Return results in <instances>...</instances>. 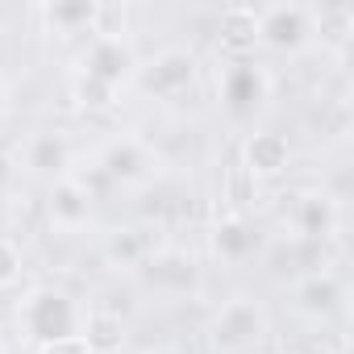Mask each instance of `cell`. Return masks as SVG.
I'll list each match as a JSON object with an SVG mask.
<instances>
[{
  "label": "cell",
  "mask_w": 354,
  "mask_h": 354,
  "mask_svg": "<svg viewBox=\"0 0 354 354\" xmlns=\"http://www.w3.org/2000/svg\"><path fill=\"white\" fill-rule=\"evenodd\" d=\"M17 321L26 329V337L34 346H59V342H71L80 337V308L67 292L59 288H34L21 308H17Z\"/></svg>",
  "instance_id": "6da1fadb"
},
{
  "label": "cell",
  "mask_w": 354,
  "mask_h": 354,
  "mask_svg": "<svg viewBox=\"0 0 354 354\" xmlns=\"http://www.w3.org/2000/svg\"><path fill=\"white\" fill-rule=\"evenodd\" d=\"M217 92H221V104L234 117H254L271 96V80L250 59H230L225 71L217 75Z\"/></svg>",
  "instance_id": "7a4b0ae2"
},
{
  "label": "cell",
  "mask_w": 354,
  "mask_h": 354,
  "mask_svg": "<svg viewBox=\"0 0 354 354\" xmlns=\"http://www.w3.org/2000/svg\"><path fill=\"white\" fill-rule=\"evenodd\" d=\"M263 329H267L263 308H259L254 300L238 296V300H230V304L217 313V321H213V329H209V342H213V350H221V354H238V350H250V346L263 337Z\"/></svg>",
  "instance_id": "3957f363"
},
{
  "label": "cell",
  "mask_w": 354,
  "mask_h": 354,
  "mask_svg": "<svg viewBox=\"0 0 354 354\" xmlns=\"http://www.w3.org/2000/svg\"><path fill=\"white\" fill-rule=\"evenodd\" d=\"M313 9L304 5H275L259 13V42H267L271 50H300L313 38Z\"/></svg>",
  "instance_id": "277c9868"
},
{
  "label": "cell",
  "mask_w": 354,
  "mask_h": 354,
  "mask_svg": "<svg viewBox=\"0 0 354 354\" xmlns=\"http://www.w3.org/2000/svg\"><path fill=\"white\" fill-rule=\"evenodd\" d=\"M129 67H133V50H129V42L121 34H96L92 46L80 59V75L84 80H96L104 88H117L129 75Z\"/></svg>",
  "instance_id": "5b68a950"
},
{
  "label": "cell",
  "mask_w": 354,
  "mask_h": 354,
  "mask_svg": "<svg viewBox=\"0 0 354 354\" xmlns=\"http://www.w3.org/2000/svg\"><path fill=\"white\" fill-rule=\"evenodd\" d=\"M196 80V59L188 50H162L146 71H142V88L158 100H175L184 96Z\"/></svg>",
  "instance_id": "8992f818"
},
{
  "label": "cell",
  "mask_w": 354,
  "mask_h": 354,
  "mask_svg": "<svg viewBox=\"0 0 354 354\" xmlns=\"http://www.w3.org/2000/svg\"><path fill=\"white\" fill-rule=\"evenodd\" d=\"M142 267H146V279L154 288H162V292H188V288H196V263L184 250H162V254L146 259Z\"/></svg>",
  "instance_id": "52a82bcc"
},
{
  "label": "cell",
  "mask_w": 354,
  "mask_h": 354,
  "mask_svg": "<svg viewBox=\"0 0 354 354\" xmlns=\"http://www.w3.org/2000/svg\"><path fill=\"white\" fill-rule=\"evenodd\" d=\"M50 217H55V225H63V230L88 225V217H92V192H88L80 180H59V184L50 188Z\"/></svg>",
  "instance_id": "ba28073f"
},
{
  "label": "cell",
  "mask_w": 354,
  "mask_h": 354,
  "mask_svg": "<svg viewBox=\"0 0 354 354\" xmlns=\"http://www.w3.org/2000/svg\"><path fill=\"white\" fill-rule=\"evenodd\" d=\"M288 158H292V146H288L283 133H275V129L250 133V142H246V167L254 175H279L288 167Z\"/></svg>",
  "instance_id": "9c48e42d"
},
{
  "label": "cell",
  "mask_w": 354,
  "mask_h": 354,
  "mask_svg": "<svg viewBox=\"0 0 354 354\" xmlns=\"http://www.w3.org/2000/svg\"><path fill=\"white\" fill-rule=\"evenodd\" d=\"M213 250H217L225 263H246V259L259 250V234H254V225H250L246 217H225V221H217V230H213Z\"/></svg>",
  "instance_id": "30bf717a"
},
{
  "label": "cell",
  "mask_w": 354,
  "mask_h": 354,
  "mask_svg": "<svg viewBox=\"0 0 354 354\" xmlns=\"http://www.w3.org/2000/svg\"><path fill=\"white\" fill-rule=\"evenodd\" d=\"M342 296H346V288H342L337 275H329V271H313V275H304V279L296 283V304H300L304 313H313V317L333 313V308L342 304Z\"/></svg>",
  "instance_id": "8fae6325"
},
{
  "label": "cell",
  "mask_w": 354,
  "mask_h": 354,
  "mask_svg": "<svg viewBox=\"0 0 354 354\" xmlns=\"http://www.w3.org/2000/svg\"><path fill=\"white\" fill-rule=\"evenodd\" d=\"M100 171L109 175V180H121V184H133V180H146L150 171V154L138 146V142H113L100 158Z\"/></svg>",
  "instance_id": "7c38bea8"
},
{
  "label": "cell",
  "mask_w": 354,
  "mask_h": 354,
  "mask_svg": "<svg viewBox=\"0 0 354 354\" xmlns=\"http://www.w3.org/2000/svg\"><path fill=\"white\" fill-rule=\"evenodd\" d=\"M217 30H221V46L234 59H246V50H254V42H259V13L234 5V9L221 13V26Z\"/></svg>",
  "instance_id": "4fadbf2b"
},
{
  "label": "cell",
  "mask_w": 354,
  "mask_h": 354,
  "mask_svg": "<svg viewBox=\"0 0 354 354\" xmlns=\"http://www.w3.org/2000/svg\"><path fill=\"white\" fill-rule=\"evenodd\" d=\"M67 158H71V146H67L63 133L42 129V133H34V138L26 142V167L38 171V175H63Z\"/></svg>",
  "instance_id": "5bb4252c"
},
{
  "label": "cell",
  "mask_w": 354,
  "mask_h": 354,
  "mask_svg": "<svg viewBox=\"0 0 354 354\" xmlns=\"http://www.w3.org/2000/svg\"><path fill=\"white\" fill-rule=\"evenodd\" d=\"M333 221H337V213H333V201L329 196H304L300 209H296V238L321 242L333 230Z\"/></svg>",
  "instance_id": "9a60e30c"
},
{
  "label": "cell",
  "mask_w": 354,
  "mask_h": 354,
  "mask_svg": "<svg viewBox=\"0 0 354 354\" xmlns=\"http://www.w3.org/2000/svg\"><path fill=\"white\" fill-rule=\"evenodd\" d=\"M80 337L92 354H109L121 346V317L113 313H92L88 321H80Z\"/></svg>",
  "instance_id": "2e32d148"
},
{
  "label": "cell",
  "mask_w": 354,
  "mask_h": 354,
  "mask_svg": "<svg viewBox=\"0 0 354 354\" xmlns=\"http://www.w3.org/2000/svg\"><path fill=\"white\" fill-rule=\"evenodd\" d=\"M42 17H46L59 34H80V30H88V26L100 17V9L92 5V0H71V5H46Z\"/></svg>",
  "instance_id": "e0dca14e"
},
{
  "label": "cell",
  "mask_w": 354,
  "mask_h": 354,
  "mask_svg": "<svg viewBox=\"0 0 354 354\" xmlns=\"http://www.w3.org/2000/svg\"><path fill=\"white\" fill-rule=\"evenodd\" d=\"M109 259H113L117 267H142V263H146V242H142V234H138V230L113 234V238H109Z\"/></svg>",
  "instance_id": "ac0fdd59"
},
{
  "label": "cell",
  "mask_w": 354,
  "mask_h": 354,
  "mask_svg": "<svg viewBox=\"0 0 354 354\" xmlns=\"http://www.w3.org/2000/svg\"><path fill=\"white\" fill-rule=\"evenodd\" d=\"M113 96H117V88H104V84H96V80H75V100L84 104V109H109L113 104Z\"/></svg>",
  "instance_id": "d6986e66"
},
{
  "label": "cell",
  "mask_w": 354,
  "mask_h": 354,
  "mask_svg": "<svg viewBox=\"0 0 354 354\" xmlns=\"http://www.w3.org/2000/svg\"><path fill=\"white\" fill-rule=\"evenodd\" d=\"M17 275H21V254L9 238H0V288H9Z\"/></svg>",
  "instance_id": "ffe728a7"
},
{
  "label": "cell",
  "mask_w": 354,
  "mask_h": 354,
  "mask_svg": "<svg viewBox=\"0 0 354 354\" xmlns=\"http://www.w3.org/2000/svg\"><path fill=\"white\" fill-rule=\"evenodd\" d=\"M42 354H92V350L84 346V337H71V342H59V346H46Z\"/></svg>",
  "instance_id": "44dd1931"
},
{
  "label": "cell",
  "mask_w": 354,
  "mask_h": 354,
  "mask_svg": "<svg viewBox=\"0 0 354 354\" xmlns=\"http://www.w3.org/2000/svg\"><path fill=\"white\" fill-rule=\"evenodd\" d=\"M154 354H184V350H154Z\"/></svg>",
  "instance_id": "7402d4cb"
},
{
  "label": "cell",
  "mask_w": 354,
  "mask_h": 354,
  "mask_svg": "<svg viewBox=\"0 0 354 354\" xmlns=\"http://www.w3.org/2000/svg\"><path fill=\"white\" fill-rule=\"evenodd\" d=\"M0 109H5V84H0Z\"/></svg>",
  "instance_id": "603a6c76"
}]
</instances>
